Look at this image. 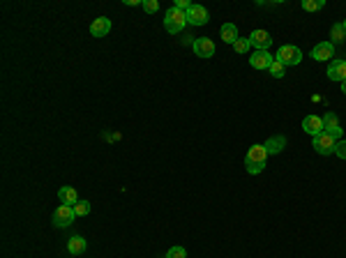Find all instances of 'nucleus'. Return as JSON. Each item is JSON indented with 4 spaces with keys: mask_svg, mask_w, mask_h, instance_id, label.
Masks as SVG:
<instances>
[{
    "mask_svg": "<svg viewBox=\"0 0 346 258\" xmlns=\"http://www.w3.org/2000/svg\"><path fill=\"white\" fill-rule=\"evenodd\" d=\"M272 53H268V51H254V53L249 55V64L254 67V70H268L272 62Z\"/></svg>",
    "mask_w": 346,
    "mask_h": 258,
    "instance_id": "8",
    "label": "nucleus"
},
{
    "mask_svg": "<svg viewBox=\"0 0 346 258\" xmlns=\"http://www.w3.org/2000/svg\"><path fill=\"white\" fill-rule=\"evenodd\" d=\"M332 127H339V122H337V115L328 111V113L323 115V132H326V129H332Z\"/></svg>",
    "mask_w": 346,
    "mask_h": 258,
    "instance_id": "21",
    "label": "nucleus"
},
{
    "mask_svg": "<svg viewBox=\"0 0 346 258\" xmlns=\"http://www.w3.org/2000/svg\"><path fill=\"white\" fill-rule=\"evenodd\" d=\"M302 129L314 139V136H319L323 132V118H319V115H307V118L302 120Z\"/></svg>",
    "mask_w": 346,
    "mask_h": 258,
    "instance_id": "9",
    "label": "nucleus"
},
{
    "mask_svg": "<svg viewBox=\"0 0 346 258\" xmlns=\"http://www.w3.org/2000/svg\"><path fill=\"white\" fill-rule=\"evenodd\" d=\"M222 40H224L226 44H236V40H238L236 23H224L222 25Z\"/></svg>",
    "mask_w": 346,
    "mask_h": 258,
    "instance_id": "16",
    "label": "nucleus"
},
{
    "mask_svg": "<svg viewBox=\"0 0 346 258\" xmlns=\"http://www.w3.org/2000/svg\"><path fill=\"white\" fill-rule=\"evenodd\" d=\"M67 251L74 253V256H81V253L85 251V240L81 238V235H74V238H70V242H67Z\"/></svg>",
    "mask_w": 346,
    "mask_h": 258,
    "instance_id": "17",
    "label": "nucleus"
},
{
    "mask_svg": "<svg viewBox=\"0 0 346 258\" xmlns=\"http://www.w3.org/2000/svg\"><path fill=\"white\" fill-rule=\"evenodd\" d=\"M341 92H344V94H346V79H344V81H341Z\"/></svg>",
    "mask_w": 346,
    "mask_h": 258,
    "instance_id": "28",
    "label": "nucleus"
},
{
    "mask_svg": "<svg viewBox=\"0 0 346 258\" xmlns=\"http://www.w3.org/2000/svg\"><path fill=\"white\" fill-rule=\"evenodd\" d=\"M323 5H326V0H302V10L305 12H319L323 10Z\"/></svg>",
    "mask_w": 346,
    "mask_h": 258,
    "instance_id": "18",
    "label": "nucleus"
},
{
    "mask_svg": "<svg viewBox=\"0 0 346 258\" xmlns=\"http://www.w3.org/2000/svg\"><path fill=\"white\" fill-rule=\"evenodd\" d=\"M187 16V23L192 25H206L208 23V10L206 7H201V5H192L190 10L185 12Z\"/></svg>",
    "mask_w": 346,
    "mask_h": 258,
    "instance_id": "6",
    "label": "nucleus"
},
{
    "mask_svg": "<svg viewBox=\"0 0 346 258\" xmlns=\"http://www.w3.org/2000/svg\"><path fill=\"white\" fill-rule=\"evenodd\" d=\"M275 58L279 60V62L284 64V67H293V64H300V60H302V51L298 49V46L284 44V46H279V51H277Z\"/></svg>",
    "mask_w": 346,
    "mask_h": 258,
    "instance_id": "2",
    "label": "nucleus"
},
{
    "mask_svg": "<svg viewBox=\"0 0 346 258\" xmlns=\"http://www.w3.org/2000/svg\"><path fill=\"white\" fill-rule=\"evenodd\" d=\"M141 5H143V12H148V14H155V12L160 10V3H157V0H143Z\"/></svg>",
    "mask_w": 346,
    "mask_h": 258,
    "instance_id": "25",
    "label": "nucleus"
},
{
    "mask_svg": "<svg viewBox=\"0 0 346 258\" xmlns=\"http://www.w3.org/2000/svg\"><path fill=\"white\" fill-rule=\"evenodd\" d=\"M263 148L268 150V154H279L286 148V136H272V139H268L263 143Z\"/></svg>",
    "mask_w": 346,
    "mask_h": 258,
    "instance_id": "15",
    "label": "nucleus"
},
{
    "mask_svg": "<svg viewBox=\"0 0 346 258\" xmlns=\"http://www.w3.org/2000/svg\"><path fill=\"white\" fill-rule=\"evenodd\" d=\"M109 33H111V21L106 19V16H100V19L92 21V25H90L92 37H106Z\"/></svg>",
    "mask_w": 346,
    "mask_h": 258,
    "instance_id": "12",
    "label": "nucleus"
},
{
    "mask_svg": "<svg viewBox=\"0 0 346 258\" xmlns=\"http://www.w3.org/2000/svg\"><path fill=\"white\" fill-rule=\"evenodd\" d=\"M247 40H249V44L254 46V51H268V46L272 44V37L268 35L266 30H254Z\"/></svg>",
    "mask_w": 346,
    "mask_h": 258,
    "instance_id": "7",
    "label": "nucleus"
},
{
    "mask_svg": "<svg viewBox=\"0 0 346 258\" xmlns=\"http://www.w3.org/2000/svg\"><path fill=\"white\" fill-rule=\"evenodd\" d=\"M76 212L72 205H58L53 212V223L58 226V229H65V226H70L72 221H74Z\"/></svg>",
    "mask_w": 346,
    "mask_h": 258,
    "instance_id": "3",
    "label": "nucleus"
},
{
    "mask_svg": "<svg viewBox=\"0 0 346 258\" xmlns=\"http://www.w3.org/2000/svg\"><path fill=\"white\" fill-rule=\"evenodd\" d=\"M335 145H337V141L332 139L330 134H326V132H321V134L319 136H314V150L319 154H332L335 152Z\"/></svg>",
    "mask_w": 346,
    "mask_h": 258,
    "instance_id": "4",
    "label": "nucleus"
},
{
    "mask_svg": "<svg viewBox=\"0 0 346 258\" xmlns=\"http://www.w3.org/2000/svg\"><path fill=\"white\" fill-rule=\"evenodd\" d=\"M335 154L339 159H346V141H337V145H335Z\"/></svg>",
    "mask_w": 346,
    "mask_h": 258,
    "instance_id": "27",
    "label": "nucleus"
},
{
    "mask_svg": "<svg viewBox=\"0 0 346 258\" xmlns=\"http://www.w3.org/2000/svg\"><path fill=\"white\" fill-rule=\"evenodd\" d=\"M58 199H60L62 205H72V208H74V205L79 203V194H76L74 187H60L58 189Z\"/></svg>",
    "mask_w": 346,
    "mask_h": 258,
    "instance_id": "13",
    "label": "nucleus"
},
{
    "mask_svg": "<svg viewBox=\"0 0 346 258\" xmlns=\"http://www.w3.org/2000/svg\"><path fill=\"white\" fill-rule=\"evenodd\" d=\"M74 212H76V217H85V214L90 212V203H88V201H79V203L74 205Z\"/></svg>",
    "mask_w": 346,
    "mask_h": 258,
    "instance_id": "22",
    "label": "nucleus"
},
{
    "mask_svg": "<svg viewBox=\"0 0 346 258\" xmlns=\"http://www.w3.org/2000/svg\"><path fill=\"white\" fill-rule=\"evenodd\" d=\"M330 37H332V42H341V40H344V37H346L344 25H341V23H335V25H332Z\"/></svg>",
    "mask_w": 346,
    "mask_h": 258,
    "instance_id": "20",
    "label": "nucleus"
},
{
    "mask_svg": "<svg viewBox=\"0 0 346 258\" xmlns=\"http://www.w3.org/2000/svg\"><path fill=\"white\" fill-rule=\"evenodd\" d=\"M233 49H236L238 53H247V51L251 49V44H249V40H242V37H238L236 44H233Z\"/></svg>",
    "mask_w": 346,
    "mask_h": 258,
    "instance_id": "24",
    "label": "nucleus"
},
{
    "mask_svg": "<svg viewBox=\"0 0 346 258\" xmlns=\"http://www.w3.org/2000/svg\"><path fill=\"white\" fill-rule=\"evenodd\" d=\"M332 55H335V46H332V42H321V44H316L314 49H311V58L314 60H330Z\"/></svg>",
    "mask_w": 346,
    "mask_h": 258,
    "instance_id": "10",
    "label": "nucleus"
},
{
    "mask_svg": "<svg viewBox=\"0 0 346 258\" xmlns=\"http://www.w3.org/2000/svg\"><path fill=\"white\" fill-rule=\"evenodd\" d=\"M192 49H194V53L199 55V58H212V55H215V44H212V40H208V37L194 40L192 42Z\"/></svg>",
    "mask_w": 346,
    "mask_h": 258,
    "instance_id": "5",
    "label": "nucleus"
},
{
    "mask_svg": "<svg viewBox=\"0 0 346 258\" xmlns=\"http://www.w3.org/2000/svg\"><path fill=\"white\" fill-rule=\"evenodd\" d=\"M341 25H344V30H346V19H344V21H341Z\"/></svg>",
    "mask_w": 346,
    "mask_h": 258,
    "instance_id": "29",
    "label": "nucleus"
},
{
    "mask_svg": "<svg viewBox=\"0 0 346 258\" xmlns=\"http://www.w3.org/2000/svg\"><path fill=\"white\" fill-rule=\"evenodd\" d=\"M245 166H247V173L249 175H259L266 169V164H254V162H247V159H245Z\"/></svg>",
    "mask_w": 346,
    "mask_h": 258,
    "instance_id": "23",
    "label": "nucleus"
},
{
    "mask_svg": "<svg viewBox=\"0 0 346 258\" xmlns=\"http://www.w3.org/2000/svg\"><path fill=\"white\" fill-rule=\"evenodd\" d=\"M166 258H187V251L182 247H171L169 253H166Z\"/></svg>",
    "mask_w": 346,
    "mask_h": 258,
    "instance_id": "26",
    "label": "nucleus"
},
{
    "mask_svg": "<svg viewBox=\"0 0 346 258\" xmlns=\"http://www.w3.org/2000/svg\"><path fill=\"white\" fill-rule=\"evenodd\" d=\"M185 25H187L185 12L178 10L176 5L166 10V14H164V28H166V33H171V35H178V33H182V30H185Z\"/></svg>",
    "mask_w": 346,
    "mask_h": 258,
    "instance_id": "1",
    "label": "nucleus"
},
{
    "mask_svg": "<svg viewBox=\"0 0 346 258\" xmlns=\"http://www.w3.org/2000/svg\"><path fill=\"white\" fill-rule=\"evenodd\" d=\"M328 79L330 81H344L346 79V60H332L328 67Z\"/></svg>",
    "mask_w": 346,
    "mask_h": 258,
    "instance_id": "11",
    "label": "nucleus"
},
{
    "mask_svg": "<svg viewBox=\"0 0 346 258\" xmlns=\"http://www.w3.org/2000/svg\"><path fill=\"white\" fill-rule=\"evenodd\" d=\"M284 70H286V67H284V64H281L277 58L272 60V62H270V67H268V72H270V74L275 76V79H281V76H284Z\"/></svg>",
    "mask_w": 346,
    "mask_h": 258,
    "instance_id": "19",
    "label": "nucleus"
},
{
    "mask_svg": "<svg viewBox=\"0 0 346 258\" xmlns=\"http://www.w3.org/2000/svg\"><path fill=\"white\" fill-rule=\"evenodd\" d=\"M266 157H268V150L263 145H251L245 159L247 162H254V164H266Z\"/></svg>",
    "mask_w": 346,
    "mask_h": 258,
    "instance_id": "14",
    "label": "nucleus"
}]
</instances>
